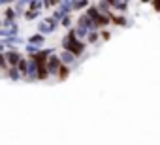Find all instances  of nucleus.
Returning a JSON list of instances; mask_svg holds the SVG:
<instances>
[{"instance_id":"16","label":"nucleus","mask_w":160,"mask_h":145,"mask_svg":"<svg viewBox=\"0 0 160 145\" xmlns=\"http://www.w3.org/2000/svg\"><path fill=\"white\" fill-rule=\"evenodd\" d=\"M98 40H100V32H89V34H87V38H85V42H87V43H96ZM87 43H85V45H87Z\"/></svg>"},{"instance_id":"22","label":"nucleus","mask_w":160,"mask_h":145,"mask_svg":"<svg viewBox=\"0 0 160 145\" xmlns=\"http://www.w3.org/2000/svg\"><path fill=\"white\" fill-rule=\"evenodd\" d=\"M0 70H8V64H6V58H4V53H0Z\"/></svg>"},{"instance_id":"15","label":"nucleus","mask_w":160,"mask_h":145,"mask_svg":"<svg viewBox=\"0 0 160 145\" xmlns=\"http://www.w3.org/2000/svg\"><path fill=\"white\" fill-rule=\"evenodd\" d=\"M6 72H8V78H10L12 81H19V79H23V78H21V74H19L15 68H8Z\"/></svg>"},{"instance_id":"23","label":"nucleus","mask_w":160,"mask_h":145,"mask_svg":"<svg viewBox=\"0 0 160 145\" xmlns=\"http://www.w3.org/2000/svg\"><path fill=\"white\" fill-rule=\"evenodd\" d=\"M100 36H102V40H109V36H111V34H109L108 30H104V32H100Z\"/></svg>"},{"instance_id":"21","label":"nucleus","mask_w":160,"mask_h":145,"mask_svg":"<svg viewBox=\"0 0 160 145\" xmlns=\"http://www.w3.org/2000/svg\"><path fill=\"white\" fill-rule=\"evenodd\" d=\"M25 51H27L28 57H30V55H36V53L40 51V47H36V45H28V43H27V45H25Z\"/></svg>"},{"instance_id":"17","label":"nucleus","mask_w":160,"mask_h":145,"mask_svg":"<svg viewBox=\"0 0 160 145\" xmlns=\"http://www.w3.org/2000/svg\"><path fill=\"white\" fill-rule=\"evenodd\" d=\"M23 17H25V21H32V19H38V17H40V12H30V10H27V12H23Z\"/></svg>"},{"instance_id":"12","label":"nucleus","mask_w":160,"mask_h":145,"mask_svg":"<svg viewBox=\"0 0 160 145\" xmlns=\"http://www.w3.org/2000/svg\"><path fill=\"white\" fill-rule=\"evenodd\" d=\"M68 76H70V68L60 64V68H58V72H57V79H58V81H66Z\"/></svg>"},{"instance_id":"4","label":"nucleus","mask_w":160,"mask_h":145,"mask_svg":"<svg viewBox=\"0 0 160 145\" xmlns=\"http://www.w3.org/2000/svg\"><path fill=\"white\" fill-rule=\"evenodd\" d=\"M77 27L79 28H85V30H89V32H100V28L85 15V13H81L79 15V19H77Z\"/></svg>"},{"instance_id":"1","label":"nucleus","mask_w":160,"mask_h":145,"mask_svg":"<svg viewBox=\"0 0 160 145\" xmlns=\"http://www.w3.org/2000/svg\"><path fill=\"white\" fill-rule=\"evenodd\" d=\"M60 47H62V51H66V53H70V55H73V57H79V55L85 51V42H79V40L73 36V28H70L68 34L62 38Z\"/></svg>"},{"instance_id":"5","label":"nucleus","mask_w":160,"mask_h":145,"mask_svg":"<svg viewBox=\"0 0 160 145\" xmlns=\"http://www.w3.org/2000/svg\"><path fill=\"white\" fill-rule=\"evenodd\" d=\"M4 58H6V64H8V68H15V66H17V62L23 58V55H21L19 51L12 49V51H4Z\"/></svg>"},{"instance_id":"20","label":"nucleus","mask_w":160,"mask_h":145,"mask_svg":"<svg viewBox=\"0 0 160 145\" xmlns=\"http://www.w3.org/2000/svg\"><path fill=\"white\" fill-rule=\"evenodd\" d=\"M72 21H73V19H72V13H70V15H64V17L60 19V23H58V25H62V27H66V28H68V27H72Z\"/></svg>"},{"instance_id":"3","label":"nucleus","mask_w":160,"mask_h":145,"mask_svg":"<svg viewBox=\"0 0 160 145\" xmlns=\"http://www.w3.org/2000/svg\"><path fill=\"white\" fill-rule=\"evenodd\" d=\"M58 68H60V60H58L57 53L49 55V57H47V60H45V70H47L49 78H57V72H58Z\"/></svg>"},{"instance_id":"18","label":"nucleus","mask_w":160,"mask_h":145,"mask_svg":"<svg viewBox=\"0 0 160 145\" xmlns=\"http://www.w3.org/2000/svg\"><path fill=\"white\" fill-rule=\"evenodd\" d=\"M27 8H28L30 12H40V10H42V2L34 0V2H28V4H27Z\"/></svg>"},{"instance_id":"7","label":"nucleus","mask_w":160,"mask_h":145,"mask_svg":"<svg viewBox=\"0 0 160 145\" xmlns=\"http://www.w3.org/2000/svg\"><path fill=\"white\" fill-rule=\"evenodd\" d=\"M19 34V27H17V23H13V25H10V27H4V28H0V38H13V36H17Z\"/></svg>"},{"instance_id":"11","label":"nucleus","mask_w":160,"mask_h":145,"mask_svg":"<svg viewBox=\"0 0 160 145\" xmlns=\"http://www.w3.org/2000/svg\"><path fill=\"white\" fill-rule=\"evenodd\" d=\"M109 4V10L113 8V10H119V12H126L128 10V2H119V0H111V2H108Z\"/></svg>"},{"instance_id":"8","label":"nucleus","mask_w":160,"mask_h":145,"mask_svg":"<svg viewBox=\"0 0 160 145\" xmlns=\"http://www.w3.org/2000/svg\"><path fill=\"white\" fill-rule=\"evenodd\" d=\"M57 57H58L60 64H62V66H68V68H70V66L75 62V57H73V55H70V53H66V51H60Z\"/></svg>"},{"instance_id":"13","label":"nucleus","mask_w":160,"mask_h":145,"mask_svg":"<svg viewBox=\"0 0 160 145\" xmlns=\"http://www.w3.org/2000/svg\"><path fill=\"white\" fill-rule=\"evenodd\" d=\"M109 23L119 25V27H124V25H126V19H124L122 15H115V13L111 12V15H109Z\"/></svg>"},{"instance_id":"2","label":"nucleus","mask_w":160,"mask_h":145,"mask_svg":"<svg viewBox=\"0 0 160 145\" xmlns=\"http://www.w3.org/2000/svg\"><path fill=\"white\" fill-rule=\"evenodd\" d=\"M85 15H87V17H89L96 27H98V28H100V27H108V25H109V17H108V15H102V13L96 10V6H94V4L87 8Z\"/></svg>"},{"instance_id":"24","label":"nucleus","mask_w":160,"mask_h":145,"mask_svg":"<svg viewBox=\"0 0 160 145\" xmlns=\"http://www.w3.org/2000/svg\"><path fill=\"white\" fill-rule=\"evenodd\" d=\"M0 6H10V2L8 0H0Z\"/></svg>"},{"instance_id":"19","label":"nucleus","mask_w":160,"mask_h":145,"mask_svg":"<svg viewBox=\"0 0 160 145\" xmlns=\"http://www.w3.org/2000/svg\"><path fill=\"white\" fill-rule=\"evenodd\" d=\"M89 8V2H72V10H87Z\"/></svg>"},{"instance_id":"9","label":"nucleus","mask_w":160,"mask_h":145,"mask_svg":"<svg viewBox=\"0 0 160 145\" xmlns=\"http://www.w3.org/2000/svg\"><path fill=\"white\" fill-rule=\"evenodd\" d=\"M28 45H36V47H40L42 49V43L45 42V36H42V34H32V36H28Z\"/></svg>"},{"instance_id":"6","label":"nucleus","mask_w":160,"mask_h":145,"mask_svg":"<svg viewBox=\"0 0 160 145\" xmlns=\"http://www.w3.org/2000/svg\"><path fill=\"white\" fill-rule=\"evenodd\" d=\"M25 79L27 81H36V62L30 57H27V74H25Z\"/></svg>"},{"instance_id":"10","label":"nucleus","mask_w":160,"mask_h":145,"mask_svg":"<svg viewBox=\"0 0 160 145\" xmlns=\"http://www.w3.org/2000/svg\"><path fill=\"white\" fill-rule=\"evenodd\" d=\"M51 32H55V30H53V28H51V27H49V25H47L43 19H42V21L38 23V34H42V36H47V34H51Z\"/></svg>"},{"instance_id":"14","label":"nucleus","mask_w":160,"mask_h":145,"mask_svg":"<svg viewBox=\"0 0 160 145\" xmlns=\"http://www.w3.org/2000/svg\"><path fill=\"white\" fill-rule=\"evenodd\" d=\"M15 70L19 72V74H21V78L25 79V74H27V58H25V57H23V58H21L19 62H17V66H15Z\"/></svg>"}]
</instances>
